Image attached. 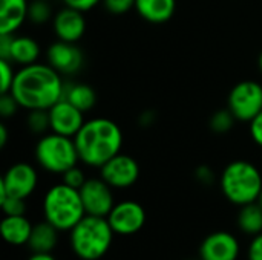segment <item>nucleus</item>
I'll return each mask as SVG.
<instances>
[{
	"label": "nucleus",
	"mask_w": 262,
	"mask_h": 260,
	"mask_svg": "<svg viewBox=\"0 0 262 260\" xmlns=\"http://www.w3.org/2000/svg\"><path fill=\"white\" fill-rule=\"evenodd\" d=\"M41 210L45 221L52 224L60 233H69L86 216L80 190L64 182L55 184L46 190Z\"/></svg>",
	"instance_id": "4"
},
{
	"label": "nucleus",
	"mask_w": 262,
	"mask_h": 260,
	"mask_svg": "<svg viewBox=\"0 0 262 260\" xmlns=\"http://www.w3.org/2000/svg\"><path fill=\"white\" fill-rule=\"evenodd\" d=\"M61 2L64 6H69V8L83 11V12H88L101 3V0H61Z\"/></svg>",
	"instance_id": "34"
},
{
	"label": "nucleus",
	"mask_w": 262,
	"mask_h": 260,
	"mask_svg": "<svg viewBox=\"0 0 262 260\" xmlns=\"http://www.w3.org/2000/svg\"><path fill=\"white\" fill-rule=\"evenodd\" d=\"M101 5L112 15H124L135 9V0H101Z\"/></svg>",
	"instance_id": "29"
},
{
	"label": "nucleus",
	"mask_w": 262,
	"mask_h": 260,
	"mask_svg": "<svg viewBox=\"0 0 262 260\" xmlns=\"http://www.w3.org/2000/svg\"><path fill=\"white\" fill-rule=\"evenodd\" d=\"M195 178L201 185H212L215 182V173L207 166H200L195 170Z\"/></svg>",
	"instance_id": "33"
},
{
	"label": "nucleus",
	"mask_w": 262,
	"mask_h": 260,
	"mask_svg": "<svg viewBox=\"0 0 262 260\" xmlns=\"http://www.w3.org/2000/svg\"><path fill=\"white\" fill-rule=\"evenodd\" d=\"M32 227L34 225L26 216H5L0 224V231L6 244L12 247H21L28 245Z\"/></svg>",
	"instance_id": "19"
},
{
	"label": "nucleus",
	"mask_w": 262,
	"mask_h": 260,
	"mask_svg": "<svg viewBox=\"0 0 262 260\" xmlns=\"http://www.w3.org/2000/svg\"><path fill=\"white\" fill-rule=\"evenodd\" d=\"M41 55V48L38 41L29 35H17L14 34L12 43H11V51L8 60L14 63L18 67L29 66L38 61Z\"/></svg>",
	"instance_id": "17"
},
{
	"label": "nucleus",
	"mask_w": 262,
	"mask_h": 260,
	"mask_svg": "<svg viewBox=\"0 0 262 260\" xmlns=\"http://www.w3.org/2000/svg\"><path fill=\"white\" fill-rule=\"evenodd\" d=\"M48 112H49L51 132L69 138H74L86 121L84 112H81L78 107H75L72 103H69L64 98L55 103Z\"/></svg>",
	"instance_id": "13"
},
{
	"label": "nucleus",
	"mask_w": 262,
	"mask_h": 260,
	"mask_svg": "<svg viewBox=\"0 0 262 260\" xmlns=\"http://www.w3.org/2000/svg\"><path fill=\"white\" fill-rule=\"evenodd\" d=\"M28 260H57L51 253H32Z\"/></svg>",
	"instance_id": "37"
},
{
	"label": "nucleus",
	"mask_w": 262,
	"mask_h": 260,
	"mask_svg": "<svg viewBox=\"0 0 262 260\" xmlns=\"http://www.w3.org/2000/svg\"><path fill=\"white\" fill-rule=\"evenodd\" d=\"M238 228L244 234H249L252 238L262 233V207L258 202L239 207Z\"/></svg>",
	"instance_id": "22"
},
{
	"label": "nucleus",
	"mask_w": 262,
	"mask_h": 260,
	"mask_svg": "<svg viewBox=\"0 0 262 260\" xmlns=\"http://www.w3.org/2000/svg\"><path fill=\"white\" fill-rule=\"evenodd\" d=\"M0 207L5 216H25L26 215V199L8 196L0 201Z\"/></svg>",
	"instance_id": "26"
},
{
	"label": "nucleus",
	"mask_w": 262,
	"mask_h": 260,
	"mask_svg": "<svg viewBox=\"0 0 262 260\" xmlns=\"http://www.w3.org/2000/svg\"><path fill=\"white\" fill-rule=\"evenodd\" d=\"M177 9V0H135L137 14L152 23L161 25L169 21Z\"/></svg>",
	"instance_id": "18"
},
{
	"label": "nucleus",
	"mask_w": 262,
	"mask_h": 260,
	"mask_svg": "<svg viewBox=\"0 0 262 260\" xmlns=\"http://www.w3.org/2000/svg\"><path fill=\"white\" fill-rule=\"evenodd\" d=\"M236 123V118L233 116V113L229 110V109H221V110H216L212 116H210V121H209V126L210 129L218 133V135H224L227 132H230L233 129Z\"/></svg>",
	"instance_id": "25"
},
{
	"label": "nucleus",
	"mask_w": 262,
	"mask_h": 260,
	"mask_svg": "<svg viewBox=\"0 0 262 260\" xmlns=\"http://www.w3.org/2000/svg\"><path fill=\"white\" fill-rule=\"evenodd\" d=\"M249 133L252 141L262 149V110L249 123Z\"/></svg>",
	"instance_id": "31"
},
{
	"label": "nucleus",
	"mask_w": 262,
	"mask_h": 260,
	"mask_svg": "<svg viewBox=\"0 0 262 260\" xmlns=\"http://www.w3.org/2000/svg\"><path fill=\"white\" fill-rule=\"evenodd\" d=\"M81 201L86 210V215L107 218L111 210L115 205L114 188L100 176L88 178L84 185L80 188Z\"/></svg>",
	"instance_id": "11"
},
{
	"label": "nucleus",
	"mask_w": 262,
	"mask_h": 260,
	"mask_svg": "<svg viewBox=\"0 0 262 260\" xmlns=\"http://www.w3.org/2000/svg\"><path fill=\"white\" fill-rule=\"evenodd\" d=\"M26 126L32 135L43 136L51 132L49 124V112L48 110H28Z\"/></svg>",
	"instance_id": "24"
},
{
	"label": "nucleus",
	"mask_w": 262,
	"mask_h": 260,
	"mask_svg": "<svg viewBox=\"0 0 262 260\" xmlns=\"http://www.w3.org/2000/svg\"><path fill=\"white\" fill-rule=\"evenodd\" d=\"M31 0H0V34H17L28 21Z\"/></svg>",
	"instance_id": "16"
},
{
	"label": "nucleus",
	"mask_w": 262,
	"mask_h": 260,
	"mask_svg": "<svg viewBox=\"0 0 262 260\" xmlns=\"http://www.w3.org/2000/svg\"><path fill=\"white\" fill-rule=\"evenodd\" d=\"M227 109L236 121L250 123L262 110V84L253 80L236 83L227 97Z\"/></svg>",
	"instance_id": "7"
},
{
	"label": "nucleus",
	"mask_w": 262,
	"mask_h": 260,
	"mask_svg": "<svg viewBox=\"0 0 262 260\" xmlns=\"http://www.w3.org/2000/svg\"><path fill=\"white\" fill-rule=\"evenodd\" d=\"M34 158L41 170L60 176L80 162L74 138L54 132H48L38 138L34 149Z\"/></svg>",
	"instance_id": "6"
},
{
	"label": "nucleus",
	"mask_w": 262,
	"mask_h": 260,
	"mask_svg": "<svg viewBox=\"0 0 262 260\" xmlns=\"http://www.w3.org/2000/svg\"><path fill=\"white\" fill-rule=\"evenodd\" d=\"M63 75L48 63L18 67L9 93L25 110H49L64 95Z\"/></svg>",
	"instance_id": "1"
},
{
	"label": "nucleus",
	"mask_w": 262,
	"mask_h": 260,
	"mask_svg": "<svg viewBox=\"0 0 262 260\" xmlns=\"http://www.w3.org/2000/svg\"><path fill=\"white\" fill-rule=\"evenodd\" d=\"M63 98L84 113L92 110L97 104V92L86 83H66Z\"/></svg>",
	"instance_id": "21"
},
{
	"label": "nucleus",
	"mask_w": 262,
	"mask_h": 260,
	"mask_svg": "<svg viewBox=\"0 0 262 260\" xmlns=\"http://www.w3.org/2000/svg\"><path fill=\"white\" fill-rule=\"evenodd\" d=\"M58 230L48 221L38 222L32 227L28 247L32 253H52L58 242Z\"/></svg>",
	"instance_id": "20"
},
{
	"label": "nucleus",
	"mask_w": 262,
	"mask_h": 260,
	"mask_svg": "<svg viewBox=\"0 0 262 260\" xmlns=\"http://www.w3.org/2000/svg\"><path fill=\"white\" fill-rule=\"evenodd\" d=\"M258 66H259V70L262 72V51L261 54H259V58H258Z\"/></svg>",
	"instance_id": "39"
},
{
	"label": "nucleus",
	"mask_w": 262,
	"mask_h": 260,
	"mask_svg": "<svg viewBox=\"0 0 262 260\" xmlns=\"http://www.w3.org/2000/svg\"><path fill=\"white\" fill-rule=\"evenodd\" d=\"M100 176L114 190H126L137 184L140 178V164L134 156L120 152L100 167Z\"/></svg>",
	"instance_id": "10"
},
{
	"label": "nucleus",
	"mask_w": 262,
	"mask_h": 260,
	"mask_svg": "<svg viewBox=\"0 0 262 260\" xmlns=\"http://www.w3.org/2000/svg\"><path fill=\"white\" fill-rule=\"evenodd\" d=\"M247 260H262V233L252 238L247 248Z\"/></svg>",
	"instance_id": "32"
},
{
	"label": "nucleus",
	"mask_w": 262,
	"mask_h": 260,
	"mask_svg": "<svg viewBox=\"0 0 262 260\" xmlns=\"http://www.w3.org/2000/svg\"><path fill=\"white\" fill-rule=\"evenodd\" d=\"M14 34H0V58L8 60Z\"/></svg>",
	"instance_id": "35"
},
{
	"label": "nucleus",
	"mask_w": 262,
	"mask_h": 260,
	"mask_svg": "<svg viewBox=\"0 0 262 260\" xmlns=\"http://www.w3.org/2000/svg\"><path fill=\"white\" fill-rule=\"evenodd\" d=\"M86 181H88V176H86L84 170L80 169L78 166L71 167L69 170H66L61 175V182H64L66 185H69L72 188H77V190H80L84 185Z\"/></svg>",
	"instance_id": "28"
},
{
	"label": "nucleus",
	"mask_w": 262,
	"mask_h": 260,
	"mask_svg": "<svg viewBox=\"0 0 262 260\" xmlns=\"http://www.w3.org/2000/svg\"><path fill=\"white\" fill-rule=\"evenodd\" d=\"M74 141L80 162L100 169L121 152L124 136L121 127L114 120L97 116L84 121Z\"/></svg>",
	"instance_id": "2"
},
{
	"label": "nucleus",
	"mask_w": 262,
	"mask_h": 260,
	"mask_svg": "<svg viewBox=\"0 0 262 260\" xmlns=\"http://www.w3.org/2000/svg\"><path fill=\"white\" fill-rule=\"evenodd\" d=\"M114 236L107 218L86 215L69 231V244L78 259L100 260L109 253Z\"/></svg>",
	"instance_id": "3"
},
{
	"label": "nucleus",
	"mask_w": 262,
	"mask_h": 260,
	"mask_svg": "<svg viewBox=\"0 0 262 260\" xmlns=\"http://www.w3.org/2000/svg\"><path fill=\"white\" fill-rule=\"evenodd\" d=\"M18 109H21L20 104L17 103V100H15L9 92L2 93V97H0V115H2L3 118H11V116H14V115L17 113Z\"/></svg>",
	"instance_id": "30"
},
{
	"label": "nucleus",
	"mask_w": 262,
	"mask_h": 260,
	"mask_svg": "<svg viewBox=\"0 0 262 260\" xmlns=\"http://www.w3.org/2000/svg\"><path fill=\"white\" fill-rule=\"evenodd\" d=\"M8 143V129L5 124H0V147L3 149Z\"/></svg>",
	"instance_id": "38"
},
{
	"label": "nucleus",
	"mask_w": 262,
	"mask_h": 260,
	"mask_svg": "<svg viewBox=\"0 0 262 260\" xmlns=\"http://www.w3.org/2000/svg\"><path fill=\"white\" fill-rule=\"evenodd\" d=\"M38 185V173L28 162L12 164L0 179V201L14 196L28 199Z\"/></svg>",
	"instance_id": "8"
},
{
	"label": "nucleus",
	"mask_w": 262,
	"mask_h": 260,
	"mask_svg": "<svg viewBox=\"0 0 262 260\" xmlns=\"http://www.w3.org/2000/svg\"><path fill=\"white\" fill-rule=\"evenodd\" d=\"M86 12L64 6L55 11L52 18V29L57 40L78 43L86 32Z\"/></svg>",
	"instance_id": "15"
},
{
	"label": "nucleus",
	"mask_w": 262,
	"mask_h": 260,
	"mask_svg": "<svg viewBox=\"0 0 262 260\" xmlns=\"http://www.w3.org/2000/svg\"><path fill=\"white\" fill-rule=\"evenodd\" d=\"M186 260H193V259H186Z\"/></svg>",
	"instance_id": "41"
},
{
	"label": "nucleus",
	"mask_w": 262,
	"mask_h": 260,
	"mask_svg": "<svg viewBox=\"0 0 262 260\" xmlns=\"http://www.w3.org/2000/svg\"><path fill=\"white\" fill-rule=\"evenodd\" d=\"M154 121H155V113H154L152 110H146V112H143V115L140 116V124H141L143 127L152 126Z\"/></svg>",
	"instance_id": "36"
},
{
	"label": "nucleus",
	"mask_w": 262,
	"mask_h": 260,
	"mask_svg": "<svg viewBox=\"0 0 262 260\" xmlns=\"http://www.w3.org/2000/svg\"><path fill=\"white\" fill-rule=\"evenodd\" d=\"M46 63L60 75H74L84 66V54L77 43L55 40L46 48Z\"/></svg>",
	"instance_id": "12"
},
{
	"label": "nucleus",
	"mask_w": 262,
	"mask_h": 260,
	"mask_svg": "<svg viewBox=\"0 0 262 260\" xmlns=\"http://www.w3.org/2000/svg\"><path fill=\"white\" fill-rule=\"evenodd\" d=\"M54 11L49 3V0H31L29 3V12H28V21H31L35 26H43L54 18Z\"/></svg>",
	"instance_id": "23"
},
{
	"label": "nucleus",
	"mask_w": 262,
	"mask_h": 260,
	"mask_svg": "<svg viewBox=\"0 0 262 260\" xmlns=\"http://www.w3.org/2000/svg\"><path fill=\"white\" fill-rule=\"evenodd\" d=\"M220 187L224 198L236 207L256 202L262 192L261 170L246 159L232 161L221 173Z\"/></svg>",
	"instance_id": "5"
},
{
	"label": "nucleus",
	"mask_w": 262,
	"mask_h": 260,
	"mask_svg": "<svg viewBox=\"0 0 262 260\" xmlns=\"http://www.w3.org/2000/svg\"><path fill=\"white\" fill-rule=\"evenodd\" d=\"M256 202H258V204H259V205L262 207V192H261V195H259V198H258V201H256Z\"/></svg>",
	"instance_id": "40"
},
{
	"label": "nucleus",
	"mask_w": 262,
	"mask_h": 260,
	"mask_svg": "<svg viewBox=\"0 0 262 260\" xmlns=\"http://www.w3.org/2000/svg\"><path fill=\"white\" fill-rule=\"evenodd\" d=\"M14 66L15 64L11 63L9 60L0 58V92L2 93H6L11 90V86H12L15 74H17Z\"/></svg>",
	"instance_id": "27"
},
{
	"label": "nucleus",
	"mask_w": 262,
	"mask_h": 260,
	"mask_svg": "<svg viewBox=\"0 0 262 260\" xmlns=\"http://www.w3.org/2000/svg\"><path fill=\"white\" fill-rule=\"evenodd\" d=\"M239 254V241L229 231L210 233L200 247V260H238Z\"/></svg>",
	"instance_id": "14"
},
{
	"label": "nucleus",
	"mask_w": 262,
	"mask_h": 260,
	"mask_svg": "<svg viewBox=\"0 0 262 260\" xmlns=\"http://www.w3.org/2000/svg\"><path fill=\"white\" fill-rule=\"evenodd\" d=\"M146 210L144 207L132 199L115 202L114 208L107 215V221L118 236H134L143 230L146 224Z\"/></svg>",
	"instance_id": "9"
}]
</instances>
